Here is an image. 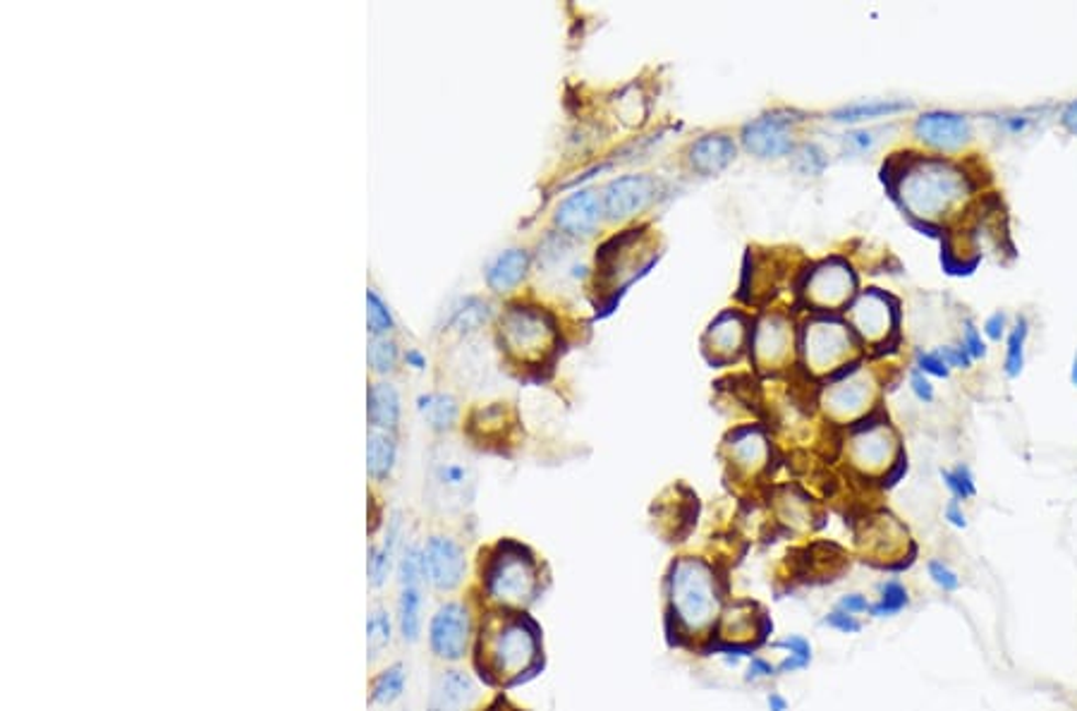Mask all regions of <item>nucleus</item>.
Masks as SVG:
<instances>
[{
	"label": "nucleus",
	"instance_id": "obj_1",
	"mask_svg": "<svg viewBox=\"0 0 1077 711\" xmlns=\"http://www.w3.org/2000/svg\"><path fill=\"white\" fill-rule=\"evenodd\" d=\"M723 613L719 575L704 558L682 556L668 573V619L685 640H702Z\"/></svg>",
	"mask_w": 1077,
	"mask_h": 711
},
{
	"label": "nucleus",
	"instance_id": "obj_2",
	"mask_svg": "<svg viewBox=\"0 0 1077 711\" xmlns=\"http://www.w3.org/2000/svg\"><path fill=\"white\" fill-rule=\"evenodd\" d=\"M542 662L538 627L524 615H496L481 630L479 666L489 680L518 682Z\"/></svg>",
	"mask_w": 1077,
	"mask_h": 711
},
{
	"label": "nucleus",
	"instance_id": "obj_3",
	"mask_svg": "<svg viewBox=\"0 0 1077 711\" xmlns=\"http://www.w3.org/2000/svg\"><path fill=\"white\" fill-rule=\"evenodd\" d=\"M542 573L536 558L515 542H503L484 568V589L487 597L506 609H528L538 597Z\"/></svg>",
	"mask_w": 1077,
	"mask_h": 711
},
{
	"label": "nucleus",
	"instance_id": "obj_4",
	"mask_svg": "<svg viewBox=\"0 0 1077 711\" xmlns=\"http://www.w3.org/2000/svg\"><path fill=\"white\" fill-rule=\"evenodd\" d=\"M900 180V199L903 207L920 219H936L948 211L955 201L963 197L965 182L961 173L941 160H926V164L903 173Z\"/></svg>",
	"mask_w": 1077,
	"mask_h": 711
},
{
	"label": "nucleus",
	"instance_id": "obj_5",
	"mask_svg": "<svg viewBox=\"0 0 1077 711\" xmlns=\"http://www.w3.org/2000/svg\"><path fill=\"white\" fill-rule=\"evenodd\" d=\"M498 335H501L503 351L522 365L544 362L546 355L554 353L558 338L554 316L528 304L508 307V312L501 316Z\"/></svg>",
	"mask_w": 1077,
	"mask_h": 711
},
{
	"label": "nucleus",
	"instance_id": "obj_6",
	"mask_svg": "<svg viewBox=\"0 0 1077 711\" xmlns=\"http://www.w3.org/2000/svg\"><path fill=\"white\" fill-rule=\"evenodd\" d=\"M473 633V621L460 601H448L436 611L429 627V645L438 659L460 662Z\"/></svg>",
	"mask_w": 1077,
	"mask_h": 711
},
{
	"label": "nucleus",
	"instance_id": "obj_7",
	"mask_svg": "<svg viewBox=\"0 0 1077 711\" xmlns=\"http://www.w3.org/2000/svg\"><path fill=\"white\" fill-rule=\"evenodd\" d=\"M658 195V180L652 176H623L603 187L601 201L609 221H628L652 204Z\"/></svg>",
	"mask_w": 1077,
	"mask_h": 711
},
{
	"label": "nucleus",
	"instance_id": "obj_8",
	"mask_svg": "<svg viewBox=\"0 0 1077 711\" xmlns=\"http://www.w3.org/2000/svg\"><path fill=\"white\" fill-rule=\"evenodd\" d=\"M792 123L796 118H790V113H769L762 118H754L743 127V146L757 158H780L796 152V142H792Z\"/></svg>",
	"mask_w": 1077,
	"mask_h": 711
},
{
	"label": "nucleus",
	"instance_id": "obj_9",
	"mask_svg": "<svg viewBox=\"0 0 1077 711\" xmlns=\"http://www.w3.org/2000/svg\"><path fill=\"white\" fill-rule=\"evenodd\" d=\"M422 580L424 558L417 546H410L400 560V633L406 642H417L422 630Z\"/></svg>",
	"mask_w": 1077,
	"mask_h": 711
},
{
	"label": "nucleus",
	"instance_id": "obj_10",
	"mask_svg": "<svg viewBox=\"0 0 1077 711\" xmlns=\"http://www.w3.org/2000/svg\"><path fill=\"white\" fill-rule=\"evenodd\" d=\"M424 578L438 592H453L465 578V554L451 536H431L422 548Z\"/></svg>",
	"mask_w": 1077,
	"mask_h": 711
},
{
	"label": "nucleus",
	"instance_id": "obj_11",
	"mask_svg": "<svg viewBox=\"0 0 1077 711\" xmlns=\"http://www.w3.org/2000/svg\"><path fill=\"white\" fill-rule=\"evenodd\" d=\"M851 347V333L839 321H812L804 329V359L812 369H833Z\"/></svg>",
	"mask_w": 1077,
	"mask_h": 711
},
{
	"label": "nucleus",
	"instance_id": "obj_12",
	"mask_svg": "<svg viewBox=\"0 0 1077 711\" xmlns=\"http://www.w3.org/2000/svg\"><path fill=\"white\" fill-rule=\"evenodd\" d=\"M603 219V201L595 190H580L565 197L556 209V227L568 237H589Z\"/></svg>",
	"mask_w": 1077,
	"mask_h": 711
},
{
	"label": "nucleus",
	"instance_id": "obj_13",
	"mask_svg": "<svg viewBox=\"0 0 1077 711\" xmlns=\"http://www.w3.org/2000/svg\"><path fill=\"white\" fill-rule=\"evenodd\" d=\"M853 290L855 276L851 266H845L843 262H824L819 268H814L810 280H807V298L817 307H824V310L845 304L851 300Z\"/></svg>",
	"mask_w": 1077,
	"mask_h": 711
},
{
	"label": "nucleus",
	"instance_id": "obj_14",
	"mask_svg": "<svg viewBox=\"0 0 1077 711\" xmlns=\"http://www.w3.org/2000/svg\"><path fill=\"white\" fill-rule=\"evenodd\" d=\"M719 637L733 649H743L764 637L769 623H766L762 609L752 601H737L729 611L721 613Z\"/></svg>",
	"mask_w": 1077,
	"mask_h": 711
},
{
	"label": "nucleus",
	"instance_id": "obj_15",
	"mask_svg": "<svg viewBox=\"0 0 1077 711\" xmlns=\"http://www.w3.org/2000/svg\"><path fill=\"white\" fill-rule=\"evenodd\" d=\"M725 453H729V460L737 473L754 477L769 465L771 446L762 429L743 426V429H735V432L729 436V441H725Z\"/></svg>",
	"mask_w": 1077,
	"mask_h": 711
},
{
	"label": "nucleus",
	"instance_id": "obj_16",
	"mask_svg": "<svg viewBox=\"0 0 1077 711\" xmlns=\"http://www.w3.org/2000/svg\"><path fill=\"white\" fill-rule=\"evenodd\" d=\"M914 134H918V140H922L924 144L934 146V149L951 152V149H961V146L967 142L969 123L965 115L934 111L918 118V123H914Z\"/></svg>",
	"mask_w": 1077,
	"mask_h": 711
},
{
	"label": "nucleus",
	"instance_id": "obj_17",
	"mask_svg": "<svg viewBox=\"0 0 1077 711\" xmlns=\"http://www.w3.org/2000/svg\"><path fill=\"white\" fill-rule=\"evenodd\" d=\"M752 355L762 367H776L780 359L788 357L792 345V333L788 321L778 314L764 316L752 331Z\"/></svg>",
	"mask_w": 1077,
	"mask_h": 711
},
{
	"label": "nucleus",
	"instance_id": "obj_18",
	"mask_svg": "<svg viewBox=\"0 0 1077 711\" xmlns=\"http://www.w3.org/2000/svg\"><path fill=\"white\" fill-rule=\"evenodd\" d=\"M735 154H737V146L733 137L713 132V134H704V137H699L697 142L690 144L688 164L695 173H699V176L711 178L729 168L735 160Z\"/></svg>",
	"mask_w": 1077,
	"mask_h": 711
},
{
	"label": "nucleus",
	"instance_id": "obj_19",
	"mask_svg": "<svg viewBox=\"0 0 1077 711\" xmlns=\"http://www.w3.org/2000/svg\"><path fill=\"white\" fill-rule=\"evenodd\" d=\"M477 700L475 680L463 670H443L434 680L429 697V711H469Z\"/></svg>",
	"mask_w": 1077,
	"mask_h": 711
},
{
	"label": "nucleus",
	"instance_id": "obj_20",
	"mask_svg": "<svg viewBox=\"0 0 1077 711\" xmlns=\"http://www.w3.org/2000/svg\"><path fill=\"white\" fill-rule=\"evenodd\" d=\"M747 338H752V333L747 329V316L740 312H723L713 324L709 326L704 335L707 351L723 359H735L740 353L745 351Z\"/></svg>",
	"mask_w": 1077,
	"mask_h": 711
},
{
	"label": "nucleus",
	"instance_id": "obj_21",
	"mask_svg": "<svg viewBox=\"0 0 1077 711\" xmlns=\"http://www.w3.org/2000/svg\"><path fill=\"white\" fill-rule=\"evenodd\" d=\"M896 312L888 304V298L877 290L862 292L853 304V324L867 341H879L891 331Z\"/></svg>",
	"mask_w": 1077,
	"mask_h": 711
},
{
	"label": "nucleus",
	"instance_id": "obj_22",
	"mask_svg": "<svg viewBox=\"0 0 1077 711\" xmlns=\"http://www.w3.org/2000/svg\"><path fill=\"white\" fill-rule=\"evenodd\" d=\"M893 453H896V438L886 426L865 429V432H859L853 438V446H851L853 463L862 469H867V473L891 465Z\"/></svg>",
	"mask_w": 1077,
	"mask_h": 711
},
{
	"label": "nucleus",
	"instance_id": "obj_23",
	"mask_svg": "<svg viewBox=\"0 0 1077 711\" xmlns=\"http://www.w3.org/2000/svg\"><path fill=\"white\" fill-rule=\"evenodd\" d=\"M532 257L528 249L510 247L493 257L487 266V286L493 292H510L522 284V278L530 271Z\"/></svg>",
	"mask_w": 1077,
	"mask_h": 711
},
{
	"label": "nucleus",
	"instance_id": "obj_24",
	"mask_svg": "<svg viewBox=\"0 0 1077 711\" xmlns=\"http://www.w3.org/2000/svg\"><path fill=\"white\" fill-rule=\"evenodd\" d=\"M431 485L438 491V501L443 503H467L469 496H473V469L457 460H443L434 465V473H431Z\"/></svg>",
	"mask_w": 1077,
	"mask_h": 711
},
{
	"label": "nucleus",
	"instance_id": "obj_25",
	"mask_svg": "<svg viewBox=\"0 0 1077 711\" xmlns=\"http://www.w3.org/2000/svg\"><path fill=\"white\" fill-rule=\"evenodd\" d=\"M869 396H871V388H869L867 379L851 377V379H845V381L829 388L826 396H824V406H826L829 414H833V418L845 420V418H853V414L865 410V406L869 402Z\"/></svg>",
	"mask_w": 1077,
	"mask_h": 711
},
{
	"label": "nucleus",
	"instance_id": "obj_26",
	"mask_svg": "<svg viewBox=\"0 0 1077 711\" xmlns=\"http://www.w3.org/2000/svg\"><path fill=\"white\" fill-rule=\"evenodd\" d=\"M369 420L376 429H396L400 420V398L390 384L369 388Z\"/></svg>",
	"mask_w": 1077,
	"mask_h": 711
},
{
	"label": "nucleus",
	"instance_id": "obj_27",
	"mask_svg": "<svg viewBox=\"0 0 1077 711\" xmlns=\"http://www.w3.org/2000/svg\"><path fill=\"white\" fill-rule=\"evenodd\" d=\"M417 410L434 432H448L457 420V402L443 393H426L417 398Z\"/></svg>",
	"mask_w": 1077,
	"mask_h": 711
},
{
	"label": "nucleus",
	"instance_id": "obj_28",
	"mask_svg": "<svg viewBox=\"0 0 1077 711\" xmlns=\"http://www.w3.org/2000/svg\"><path fill=\"white\" fill-rule=\"evenodd\" d=\"M396 465V441L386 432H371L367 441V469L374 479H386Z\"/></svg>",
	"mask_w": 1077,
	"mask_h": 711
},
{
	"label": "nucleus",
	"instance_id": "obj_29",
	"mask_svg": "<svg viewBox=\"0 0 1077 711\" xmlns=\"http://www.w3.org/2000/svg\"><path fill=\"white\" fill-rule=\"evenodd\" d=\"M912 109V103L908 101H867V103H853L845 105V109L833 111V120L839 123H857V120H871V118H884L893 115L900 111Z\"/></svg>",
	"mask_w": 1077,
	"mask_h": 711
},
{
	"label": "nucleus",
	"instance_id": "obj_30",
	"mask_svg": "<svg viewBox=\"0 0 1077 711\" xmlns=\"http://www.w3.org/2000/svg\"><path fill=\"white\" fill-rule=\"evenodd\" d=\"M489 319H491L489 302H484L479 298H467L453 310V314L448 319V326L463 331V333H469V331L481 329Z\"/></svg>",
	"mask_w": 1077,
	"mask_h": 711
},
{
	"label": "nucleus",
	"instance_id": "obj_31",
	"mask_svg": "<svg viewBox=\"0 0 1077 711\" xmlns=\"http://www.w3.org/2000/svg\"><path fill=\"white\" fill-rule=\"evenodd\" d=\"M774 647L788 652L786 659L776 666V674L778 676L796 674V670H802V668H807V666L812 664V645L802 635H790L786 640L776 642Z\"/></svg>",
	"mask_w": 1077,
	"mask_h": 711
},
{
	"label": "nucleus",
	"instance_id": "obj_32",
	"mask_svg": "<svg viewBox=\"0 0 1077 711\" xmlns=\"http://www.w3.org/2000/svg\"><path fill=\"white\" fill-rule=\"evenodd\" d=\"M908 603H910L908 589L898 580H888L879 587V601L871 603L869 613L874 619H893V615L903 611Z\"/></svg>",
	"mask_w": 1077,
	"mask_h": 711
},
{
	"label": "nucleus",
	"instance_id": "obj_33",
	"mask_svg": "<svg viewBox=\"0 0 1077 711\" xmlns=\"http://www.w3.org/2000/svg\"><path fill=\"white\" fill-rule=\"evenodd\" d=\"M402 688H406V668L402 666H390L384 674L374 680L371 686V700L376 704H390L396 702Z\"/></svg>",
	"mask_w": 1077,
	"mask_h": 711
},
{
	"label": "nucleus",
	"instance_id": "obj_34",
	"mask_svg": "<svg viewBox=\"0 0 1077 711\" xmlns=\"http://www.w3.org/2000/svg\"><path fill=\"white\" fill-rule=\"evenodd\" d=\"M390 642V619L384 609H374L367 621V647L369 656L376 659Z\"/></svg>",
	"mask_w": 1077,
	"mask_h": 711
},
{
	"label": "nucleus",
	"instance_id": "obj_35",
	"mask_svg": "<svg viewBox=\"0 0 1077 711\" xmlns=\"http://www.w3.org/2000/svg\"><path fill=\"white\" fill-rule=\"evenodd\" d=\"M369 365L379 374L393 371L398 365V345L386 335H374L369 343Z\"/></svg>",
	"mask_w": 1077,
	"mask_h": 711
},
{
	"label": "nucleus",
	"instance_id": "obj_36",
	"mask_svg": "<svg viewBox=\"0 0 1077 711\" xmlns=\"http://www.w3.org/2000/svg\"><path fill=\"white\" fill-rule=\"evenodd\" d=\"M367 324L374 335H386L393 329V314H390L388 304L374 290L367 292Z\"/></svg>",
	"mask_w": 1077,
	"mask_h": 711
},
{
	"label": "nucleus",
	"instance_id": "obj_37",
	"mask_svg": "<svg viewBox=\"0 0 1077 711\" xmlns=\"http://www.w3.org/2000/svg\"><path fill=\"white\" fill-rule=\"evenodd\" d=\"M792 156H796L792 158V166L802 176H819L826 168V156L817 144H802L798 152H792Z\"/></svg>",
	"mask_w": 1077,
	"mask_h": 711
},
{
	"label": "nucleus",
	"instance_id": "obj_38",
	"mask_svg": "<svg viewBox=\"0 0 1077 711\" xmlns=\"http://www.w3.org/2000/svg\"><path fill=\"white\" fill-rule=\"evenodd\" d=\"M393 546H396V536L390 534V540L381 548H374V552H371V558H369V578H371V582L376 587H379L386 580V575L390 570V558H393Z\"/></svg>",
	"mask_w": 1077,
	"mask_h": 711
},
{
	"label": "nucleus",
	"instance_id": "obj_39",
	"mask_svg": "<svg viewBox=\"0 0 1077 711\" xmlns=\"http://www.w3.org/2000/svg\"><path fill=\"white\" fill-rule=\"evenodd\" d=\"M944 479H946L948 489L955 493V499H967V496H975V481H973V475H969V469L965 465L955 467L953 473L951 469H946Z\"/></svg>",
	"mask_w": 1077,
	"mask_h": 711
},
{
	"label": "nucleus",
	"instance_id": "obj_40",
	"mask_svg": "<svg viewBox=\"0 0 1077 711\" xmlns=\"http://www.w3.org/2000/svg\"><path fill=\"white\" fill-rule=\"evenodd\" d=\"M1025 321H1020V324L1015 326L1013 335H1011V341H1008V357H1006V369L1011 377H1015V374L1020 371L1022 367V343H1025Z\"/></svg>",
	"mask_w": 1077,
	"mask_h": 711
},
{
	"label": "nucleus",
	"instance_id": "obj_41",
	"mask_svg": "<svg viewBox=\"0 0 1077 711\" xmlns=\"http://www.w3.org/2000/svg\"><path fill=\"white\" fill-rule=\"evenodd\" d=\"M824 623H826L829 627H833V630H839V633H845V635H855V633H859V630H862V623L855 619V615L845 613V611H841V609L831 611V613L826 615V619H824Z\"/></svg>",
	"mask_w": 1077,
	"mask_h": 711
},
{
	"label": "nucleus",
	"instance_id": "obj_42",
	"mask_svg": "<svg viewBox=\"0 0 1077 711\" xmlns=\"http://www.w3.org/2000/svg\"><path fill=\"white\" fill-rule=\"evenodd\" d=\"M929 575H932V580L941 587V589H946V592H951V589H958L961 580H958V575H955L946 563H941V560H932L929 563Z\"/></svg>",
	"mask_w": 1077,
	"mask_h": 711
},
{
	"label": "nucleus",
	"instance_id": "obj_43",
	"mask_svg": "<svg viewBox=\"0 0 1077 711\" xmlns=\"http://www.w3.org/2000/svg\"><path fill=\"white\" fill-rule=\"evenodd\" d=\"M774 676H778L776 666H771L769 662L762 659V656H752L750 664H747V674H745L747 682H759V680L774 678Z\"/></svg>",
	"mask_w": 1077,
	"mask_h": 711
},
{
	"label": "nucleus",
	"instance_id": "obj_44",
	"mask_svg": "<svg viewBox=\"0 0 1077 711\" xmlns=\"http://www.w3.org/2000/svg\"><path fill=\"white\" fill-rule=\"evenodd\" d=\"M839 609L851 615H857V613H867L871 609V603L862 595H845L839 601Z\"/></svg>",
	"mask_w": 1077,
	"mask_h": 711
},
{
	"label": "nucleus",
	"instance_id": "obj_45",
	"mask_svg": "<svg viewBox=\"0 0 1077 711\" xmlns=\"http://www.w3.org/2000/svg\"><path fill=\"white\" fill-rule=\"evenodd\" d=\"M920 367L929 374H934V377H948V367H946V362L941 359L939 353H926V355H920Z\"/></svg>",
	"mask_w": 1077,
	"mask_h": 711
},
{
	"label": "nucleus",
	"instance_id": "obj_46",
	"mask_svg": "<svg viewBox=\"0 0 1077 711\" xmlns=\"http://www.w3.org/2000/svg\"><path fill=\"white\" fill-rule=\"evenodd\" d=\"M941 359L946 362V367H967L969 365V355L965 347H944V351H939Z\"/></svg>",
	"mask_w": 1077,
	"mask_h": 711
},
{
	"label": "nucleus",
	"instance_id": "obj_47",
	"mask_svg": "<svg viewBox=\"0 0 1077 711\" xmlns=\"http://www.w3.org/2000/svg\"><path fill=\"white\" fill-rule=\"evenodd\" d=\"M963 347H965L969 357H985V353H987L985 343H981V338H979L977 331L973 326L965 329V345Z\"/></svg>",
	"mask_w": 1077,
	"mask_h": 711
},
{
	"label": "nucleus",
	"instance_id": "obj_48",
	"mask_svg": "<svg viewBox=\"0 0 1077 711\" xmlns=\"http://www.w3.org/2000/svg\"><path fill=\"white\" fill-rule=\"evenodd\" d=\"M910 384H912V391L918 393V398H920V400H926V402H929V400L934 398V388H932V384H929V381L922 377L920 371H914V374H912Z\"/></svg>",
	"mask_w": 1077,
	"mask_h": 711
},
{
	"label": "nucleus",
	"instance_id": "obj_49",
	"mask_svg": "<svg viewBox=\"0 0 1077 711\" xmlns=\"http://www.w3.org/2000/svg\"><path fill=\"white\" fill-rule=\"evenodd\" d=\"M874 137H871V132H851V134H845V144H851L855 152H867L869 146H871Z\"/></svg>",
	"mask_w": 1077,
	"mask_h": 711
},
{
	"label": "nucleus",
	"instance_id": "obj_50",
	"mask_svg": "<svg viewBox=\"0 0 1077 711\" xmlns=\"http://www.w3.org/2000/svg\"><path fill=\"white\" fill-rule=\"evenodd\" d=\"M1063 125H1066L1073 134H1077V101H1073L1066 111H1063Z\"/></svg>",
	"mask_w": 1077,
	"mask_h": 711
},
{
	"label": "nucleus",
	"instance_id": "obj_51",
	"mask_svg": "<svg viewBox=\"0 0 1077 711\" xmlns=\"http://www.w3.org/2000/svg\"><path fill=\"white\" fill-rule=\"evenodd\" d=\"M946 518L951 520V525H955V527H965V525H967V522H965V515L961 513V508H958V503H955V501H953V503H948V508H946Z\"/></svg>",
	"mask_w": 1077,
	"mask_h": 711
},
{
	"label": "nucleus",
	"instance_id": "obj_52",
	"mask_svg": "<svg viewBox=\"0 0 1077 711\" xmlns=\"http://www.w3.org/2000/svg\"><path fill=\"white\" fill-rule=\"evenodd\" d=\"M766 704H769V711H788V700L778 692H771L766 697Z\"/></svg>",
	"mask_w": 1077,
	"mask_h": 711
},
{
	"label": "nucleus",
	"instance_id": "obj_53",
	"mask_svg": "<svg viewBox=\"0 0 1077 711\" xmlns=\"http://www.w3.org/2000/svg\"><path fill=\"white\" fill-rule=\"evenodd\" d=\"M1001 331H1003V314H993L987 324V333L991 335V338H999Z\"/></svg>",
	"mask_w": 1077,
	"mask_h": 711
},
{
	"label": "nucleus",
	"instance_id": "obj_54",
	"mask_svg": "<svg viewBox=\"0 0 1077 711\" xmlns=\"http://www.w3.org/2000/svg\"><path fill=\"white\" fill-rule=\"evenodd\" d=\"M406 362H408V365H410L412 369H424V367H426V357H424L420 351H408Z\"/></svg>",
	"mask_w": 1077,
	"mask_h": 711
},
{
	"label": "nucleus",
	"instance_id": "obj_55",
	"mask_svg": "<svg viewBox=\"0 0 1077 711\" xmlns=\"http://www.w3.org/2000/svg\"><path fill=\"white\" fill-rule=\"evenodd\" d=\"M1073 384L1077 386V357H1075V365H1073Z\"/></svg>",
	"mask_w": 1077,
	"mask_h": 711
}]
</instances>
